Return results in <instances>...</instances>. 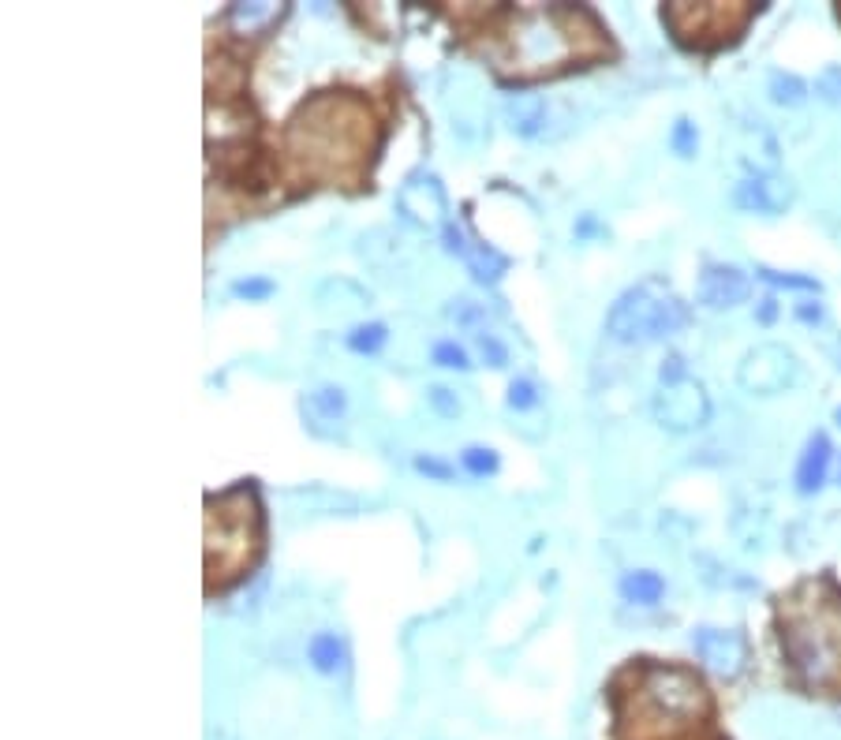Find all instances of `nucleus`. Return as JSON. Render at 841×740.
Returning a JSON list of instances; mask_svg holds the SVG:
<instances>
[{"instance_id": "obj_17", "label": "nucleus", "mask_w": 841, "mask_h": 740, "mask_svg": "<svg viewBox=\"0 0 841 740\" xmlns=\"http://www.w3.org/2000/svg\"><path fill=\"white\" fill-rule=\"evenodd\" d=\"M621 595H625V602H636V606H655L658 598L666 595V580L647 569L625 572L621 576Z\"/></svg>"}, {"instance_id": "obj_25", "label": "nucleus", "mask_w": 841, "mask_h": 740, "mask_svg": "<svg viewBox=\"0 0 841 740\" xmlns=\"http://www.w3.org/2000/svg\"><path fill=\"white\" fill-rule=\"evenodd\" d=\"M509 404H513L516 412H528V408H535V404H539V389H535V382H528V378H516V382H509Z\"/></svg>"}, {"instance_id": "obj_9", "label": "nucleus", "mask_w": 841, "mask_h": 740, "mask_svg": "<svg viewBox=\"0 0 841 740\" xmlns=\"http://www.w3.org/2000/svg\"><path fill=\"white\" fill-rule=\"evenodd\" d=\"M692 647H696L699 662L718 673V677H737L748 666V643L741 632L729 628H696L692 632Z\"/></svg>"}, {"instance_id": "obj_27", "label": "nucleus", "mask_w": 841, "mask_h": 740, "mask_svg": "<svg viewBox=\"0 0 841 740\" xmlns=\"http://www.w3.org/2000/svg\"><path fill=\"white\" fill-rule=\"evenodd\" d=\"M673 150L681 157H692L696 154V124L692 120H677V128H673Z\"/></svg>"}, {"instance_id": "obj_29", "label": "nucleus", "mask_w": 841, "mask_h": 740, "mask_svg": "<svg viewBox=\"0 0 841 740\" xmlns=\"http://www.w3.org/2000/svg\"><path fill=\"white\" fill-rule=\"evenodd\" d=\"M479 352H483V359L490 367H505V363H509L505 344H501L498 337H490V333H479Z\"/></svg>"}, {"instance_id": "obj_32", "label": "nucleus", "mask_w": 841, "mask_h": 740, "mask_svg": "<svg viewBox=\"0 0 841 740\" xmlns=\"http://www.w3.org/2000/svg\"><path fill=\"white\" fill-rule=\"evenodd\" d=\"M415 468L423 471V475H434V479H449V475H453V468H449V464H442V460H434V456H419V460H415Z\"/></svg>"}, {"instance_id": "obj_28", "label": "nucleus", "mask_w": 841, "mask_h": 740, "mask_svg": "<svg viewBox=\"0 0 841 740\" xmlns=\"http://www.w3.org/2000/svg\"><path fill=\"white\" fill-rule=\"evenodd\" d=\"M427 397H430V404H434V412L445 415V419L460 415V400H457V393H453V389H445V385H434Z\"/></svg>"}, {"instance_id": "obj_19", "label": "nucleus", "mask_w": 841, "mask_h": 740, "mask_svg": "<svg viewBox=\"0 0 841 740\" xmlns=\"http://www.w3.org/2000/svg\"><path fill=\"white\" fill-rule=\"evenodd\" d=\"M303 408H307V415H311L314 423H333V419L344 415V389L341 385H322V389L307 393Z\"/></svg>"}, {"instance_id": "obj_16", "label": "nucleus", "mask_w": 841, "mask_h": 740, "mask_svg": "<svg viewBox=\"0 0 841 740\" xmlns=\"http://www.w3.org/2000/svg\"><path fill=\"white\" fill-rule=\"evenodd\" d=\"M505 116H509V128L516 135H535V131L546 124V101L539 94H516L509 105H505Z\"/></svg>"}, {"instance_id": "obj_34", "label": "nucleus", "mask_w": 841, "mask_h": 740, "mask_svg": "<svg viewBox=\"0 0 841 740\" xmlns=\"http://www.w3.org/2000/svg\"><path fill=\"white\" fill-rule=\"evenodd\" d=\"M834 419H838V427H841V408H838V415H834Z\"/></svg>"}, {"instance_id": "obj_26", "label": "nucleus", "mask_w": 841, "mask_h": 740, "mask_svg": "<svg viewBox=\"0 0 841 740\" xmlns=\"http://www.w3.org/2000/svg\"><path fill=\"white\" fill-rule=\"evenodd\" d=\"M815 90H819V98H823V101H830V105H841V68H838V64L823 68V75L815 79Z\"/></svg>"}, {"instance_id": "obj_5", "label": "nucleus", "mask_w": 841, "mask_h": 740, "mask_svg": "<svg viewBox=\"0 0 841 740\" xmlns=\"http://www.w3.org/2000/svg\"><path fill=\"white\" fill-rule=\"evenodd\" d=\"M756 12L759 8H752V4H685L681 0V4L662 8V23L670 27L677 45L714 53L722 45L737 42Z\"/></svg>"}, {"instance_id": "obj_24", "label": "nucleus", "mask_w": 841, "mask_h": 740, "mask_svg": "<svg viewBox=\"0 0 841 740\" xmlns=\"http://www.w3.org/2000/svg\"><path fill=\"white\" fill-rule=\"evenodd\" d=\"M434 363L438 367H449V370H468L471 363H468V352L460 348L457 341H442V344H434Z\"/></svg>"}, {"instance_id": "obj_8", "label": "nucleus", "mask_w": 841, "mask_h": 740, "mask_svg": "<svg viewBox=\"0 0 841 740\" xmlns=\"http://www.w3.org/2000/svg\"><path fill=\"white\" fill-rule=\"evenodd\" d=\"M655 419L666 430H673V434H688V430L707 427V419H711V397L692 378L662 385L655 397Z\"/></svg>"}, {"instance_id": "obj_2", "label": "nucleus", "mask_w": 841, "mask_h": 740, "mask_svg": "<svg viewBox=\"0 0 841 740\" xmlns=\"http://www.w3.org/2000/svg\"><path fill=\"white\" fill-rule=\"evenodd\" d=\"M509 34L501 38L505 79L561 75L572 60H599L610 53V38L587 8H520L505 12Z\"/></svg>"}, {"instance_id": "obj_30", "label": "nucleus", "mask_w": 841, "mask_h": 740, "mask_svg": "<svg viewBox=\"0 0 841 740\" xmlns=\"http://www.w3.org/2000/svg\"><path fill=\"white\" fill-rule=\"evenodd\" d=\"M232 292L240 299H266L273 292V281H266V277H247V281H236Z\"/></svg>"}, {"instance_id": "obj_14", "label": "nucleus", "mask_w": 841, "mask_h": 740, "mask_svg": "<svg viewBox=\"0 0 841 740\" xmlns=\"http://www.w3.org/2000/svg\"><path fill=\"white\" fill-rule=\"evenodd\" d=\"M827 468H830V438L827 434H815L804 456L797 464V490L800 494H815L819 486L827 483Z\"/></svg>"}, {"instance_id": "obj_10", "label": "nucleus", "mask_w": 841, "mask_h": 740, "mask_svg": "<svg viewBox=\"0 0 841 740\" xmlns=\"http://www.w3.org/2000/svg\"><path fill=\"white\" fill-rule=\"evenodd\" d=\"M752 296V277L741 266H726V262H711L707 270L699 273L696 299L707 311H729L744 299Z\"/></svg>"}, {"instance_id": "obj_33", "label": "nucleus", "mask_w": 841, "mask_h": 740, "mask_svg": "<svg viewBox=\"0 0 841 740\" xmlns=\"http://www.w3.org/2000/svg\"><path fill=\"white\" fill-rule=\"evenodd\" d=\"M797 318L800 322H823V307H819V303H804V307H797Z\"/></svg>"}, {"instance_id": "obj_12", "label": "nucleus", "mask_w": 841, "mask_h": 740, "mask_svg": "<svg viewBox=\"0 0 841 740\" xmlns=\"http://www.w3.org/2000/svg\"><path fill=\"white\" fill-rule=\"evenodd\" d=\"M397 210L404 221H412L419 228H434L445 221V195L434 176H415L400 187Z\"/></svg>"}, {"instance_id": "obj_18", "label": "nucleus", "mask_w": 841, "mask_h": 740, "mask_svg": "<svg viewBox=\"0 0 841 740\" xmlns=\"http://www.w3.org/2000/svg\"><path fill=\"white\" fill-rule=\"evenodd\" d=\"M307 658H311V666L318 669V673H337V669H344L348 651H344L341 636H333V632H318V636L311 640V647H307Z\"/></svg>"}, {"instance_id": "obj_11", "label": "nucleus", "mask_w": 841, "mask_h": 740, "mask_svg": "<svg viewBox=\"0 0 841 740\" xmlns=\"http://www.w3.org/2000/svg\"><path fill=\"white\" fill-rule=\"evenodd\" d=\"M733 202L741 206L744 214H763V217H778L789 210L793 202V184L778 176V172H756L737 184L733 191Z\"/></svg>"}, {"instance_id": "obj_20", "label": "nucleus", "mask_w": 841, "mask_h": 740, "mask_svg": "<svg viewBox=\"0 0 841 740\" xmlns=\"http://www.w3.org/2000/svg\"><path fill=\"white\" fill-rule=\"evenodd\" d=\"M770 98L778 101V105H804L808 101V86L800 83L797 75L774 72L770 75Z\"/></svg>"}, {"instance_id": "obj_23", "label": "nucleus", "mask_w": 841, "mask_h": 740, "mask_svg": "<svg viewBox=\"0 0 841 740\" xmlns=\"http://www.w3.org/2000/svg\"><path fill=\"white\" fill-rule=\"evenodd\" d=\"M449 318H457L460 326H483V318H486V303H479V299H468V296H460V299H453V307H449Z\"/></svg>"}, {"instance_id": "obj_15", "label": "nucleus", "mask_w": 841, "mask_h": 740, "mask_svg": "<svg viewBox=\"0 0 841 740\" xmlns=\"http://www.w3.org/2000/svg\"><path fill=\"white\" fill-rule=\"evenodd\" d=\"M281 15H285V8H277V4H232L229 15H225V23H229L236 34H262V30H270Z\"/></svg>"}, {"instance_id": "obj_31", "label": "nucleus", "mask_w": 841, "mask_h": 740, "mask_svg": "<svg viewBox=\"0 0 841 740\" xmlns=\"http://www.w3.org/2000/svg\"><path fill=\"white\" fill-rule=\"evenodd\" d=\"M763 277H767L770 285L778 288H804V292H819V281H812V277H793V273H774V270H759Z\"/></svg>"}, {"instance_id": "obj_13", "label": "nucleus", "mask_w": 841, "mask_h": 740, "mask_svg": "<svg viewBox=\"0 0 841 740\" xmlns=\"http://www.w3.org/2000/svg\"><path fill=\"white\" fill-rule=\"evenodd\" d=\"M442 240H445V247H449L453 255H460L464 262H468V270L475 273L479 281H498L501 273L509 270V258L498 255V251H494V247H486V243L468 240V236H464L457 225H445Z\"/></svg>"}, {"instance_id": "obj_7", "label": "nucleus", "mask_w": 841, "mask_h": 740, "mask_svg": "<svg viewBox=\"0 0 841 740\" xmlns=\"http://www.w3.org/2000/svg\"><path fill=\"white\" fill-rule=\"evenodd\" d=\"M797 356L785 348V344H756L748 356L741 359L737 367V382H741L744 393H756V397H774L789 385L797 382Z\"/></svg>"}, {"instance_id": "obj_22", "label": "nucleus", "mask_w": 841, "mask_h": 740, "mask_svg": "<svg viewBox=\"0 0 841 740\" xmlns=\"http://www.w3.org/2000/svg\"><path fill=\"white\" fill-rule=\"evenodd\" d=\"M460 464H464V471H471V475H494L498 471V453L494 449H486V445H468L464 453H460Z\"/></svg>"}, {"instance_id": "obj_1", "label": "nucleus", "mask_w": 841, "mask_h": 740, "mask_svg": "<svg viewBox=\"0 0 841 740\" xmlns=\"http://www.w3.org/2000/svg\"><path fill=\"white\" fill-rule=\"evenodd\" d=\"M382 146V116L359 90H318L285 124V154L307 180H359Z\"/></svg>"}, {"instance_id": "obj_21", "label": "nucleus", "mask_w": 841, "mask_h": 740, "mask_svg": "<svg viewBox=\"0 0 841 740\" xmlns=\"http://www.w3.org/2000/svg\"><path fill=\"white\" fill-rule=\"evenodd\" d=\"M385 337H389V333H385L382 322H363V326H356L348 333V348L359 352V356H374V352L385 344Z\"/></svg>"}, {"instance_id": "obj_4", "label": "nucleus", "mask_w": 841, "mask_h": 740, "mask_svg": "<svg viewBox=\"0 0 841 740\" xmlns=\"http://www.w3.org/2000/svg\"><path fill=\"white\" fill-rule=\"evenodd\" d=\"M688 303L670 285L662 281H640L636 288H628L625 296H617V303L606 314V329L613 341L621 344H655L666 341L673 333H681L688 326Z\"/></svg>"}, {"instance_id": "obj_3", "label": "nucleus", "mask_w": 841, "mask_h": 740, "mask_svg": "<svg viewBox=\"0 0 841 740\" xmlns=\"http://www.w3.org/2000/svg\"><path fill=\"white\" fill-rule=\"evenodd\" d=\"M266 546L262 501L251 479L206 498V591H229L258 565Z\"/></svg>"}, {"instance_id": "obj_6", "label": "nucleus", "mask_w": 841, "mask_h": 740, "mask_svg": "<svg viewBox=\"0 0 841 740\" xmlns=\"http://www.w3.org/2000/svg\"><path fill=\"white\" fill-rule=\"evenodd\" d=\"M643 699L658 711L662 722L692 718L707 707V688L696 673L681 666H647L643 669Z\"/></svg>"}]
</instances>
